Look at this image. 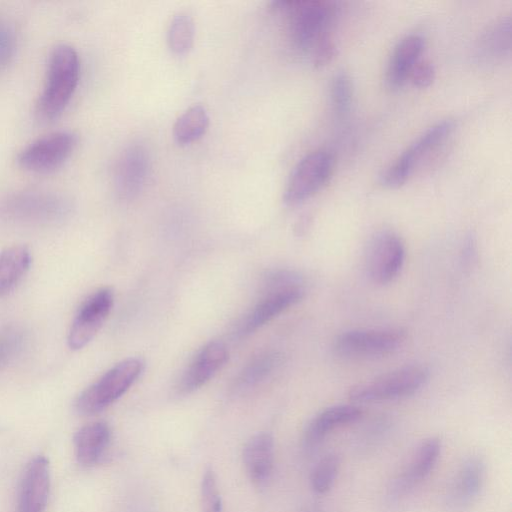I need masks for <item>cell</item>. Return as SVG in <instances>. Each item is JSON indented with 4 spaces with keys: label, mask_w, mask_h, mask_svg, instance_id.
<instances>
[{
    "label": "cell",
    "mask_w": 512,
    "mask_h": 512,
    "mask_svg": "<svg viewBox=\"0 0 512 512\" xmlns=\"http://www.w3.org/2000/svg\"><path fill=\"white\" fill-rule=\"evenodd\" d=\"M277 10L285 16L286 31L292 46L310 57L315 49L331 40L334 11L323 1H277Z\"/></svg>",
    "instance_id": "1"
},
{
    "label": "cell",
    "mask_w": 512,
    "mask_h": 512,
    "mask_svg": "<svg viewBox=\"0 0 512 512\" xmlns=\"http://www.w3.org/2000/svg\"><path fill=\"white\" fill-rule=\"evenodd\" d=\"M79 70V57L72 46L60 44L52 50L46 82L36 105L41 119L52 121L62 114L76 90Z\"/></svg>",
    "instance_id": "2"
},
{
    "label": "cell",
    "mask_w": 512,
    "mask_h": 512,
    "mask_svg": "<svg viewBox=\"0 0 512 512\" xmlns=\"http://www.w3.org/2000/svg\"><path fill=\"white\" fill-rule=\"evenodd\" d=\"M144 365L138 357H130L114 365L80 393L75 401L76 411L81 415H93L106 409L133 385Z\"/></svg>",
    "instance_id": "3"
},
{
    "label": "cell",
    "mask_w": 512,
    "mask_h": 512,
    "mask_svg": "<svg viewBox=\"0 0 512 512\" xmlns=\"http://www.w3.org/2000/svg\"><path fill=\"white\" fill-rule=\"evenodd\" d=\"M429 376L425 366H405L353 386L349 399L354 403H375L409 397L427 383Z\"/></svg>",
    "instance_id": "4"
},
{
    "label": "cell",
    "mask_w": 512,
    "mask_h": 512,
    "mask_svg": "<svg viewBox=\"0 0 512 512\" xmlns=\"http://www.w3.org/2000/svg\"><path fill=\"white\" fill-rule=\"evenodd\" d=\"M334 167V158L326 150L305 155L292 170L283 193V201L298 205L315 195L327 183Z\"/></svg>",
    "instance_id": "5"
},
{
    "label": "cell",
    "mask_w": 512,
    "mask_h": 512,
    "mask_svg": "<svg viewBox=\"0 0 512 512\" xmlns=\"http://www.w3.org/2000/svg\"><path fill=\"white\" fill-rule=\"evenodd\" d=\"M402 329H358L339 334L333 341L336 355L349 358H369L393 353L406 340Z\"/></svg>",
    "instance_id": "6"
},
{
    "label": "cell",
    "mask_w": 512,
    "mask_h": 512,
    "mask_svg": "<svg viewBox=\"0 0 512 512\" xmlns=\"http://www.w3.org/2000/svg\"><path fill=\"white\" fill-rule=\"evenodd\" d=\"M77 144L78 136L74 132H52L22 150L18 156V163L30 172L51 173L68 160Z\"/></svg>",
    "instance_id": "7"
},
{
    "label": "cell",
    "mask_w": 512,
    "mask_h": 512,
    "mask_svg": "<svg viewBox=\"0 0 512 512\" xmlns=\"http://www.w3.org/2000/svg\"><path fill=\"white\" fill-rule=\"evenodd\" d=\"M405 256V246L399 235L390 230L378 231L366 245V272L374 283L387 284L401 271Z\"/></svg>",
    "instance_id": "8"
},
{
    "label": "cell",
    "mask_w": 512,
    "mask_h": 512,
    "mask_svg": "<svg viewBox=\"0 0 512 512\" xmlns=\"http://www.w3.org/2000/svg\"><path fill=\"white\" fill-rule=\"evenodd\" d=\"M453 128L452 121H442L429 128L381 174L380 183L390 189L402 186L422 158L435 150Z\"/></svg>",
    "instance_id": "9"
},
{
    "label": "cell",
    "mask_w": 512,
    "mask_h": 512,
    "mask_svg": "<svg viewBox=\"0 0 512 512\" xmlns=\"http://www.w3.org/2000/svg\"><path fill=\"white\" fill-rule=\"evenodd\" d=\"M114 304L112 289L104 287L92 293L79 307L68 333L72 350L85 347L98 333Z\"/></svg>",
    "instance_id": "10"
},
{
    "label": "cell",
    "mask_w": 512,
    "mask_h": 512,
    "mask_svg": "<svg viewBox=\"0 0 512 512\" xmlns=\"http://www.w3.org/2000/svg\"><path fill=\"white\" fill-rule=\"evenodd\" d=\"M442 451L441 440L429 437L415 450L407 466L392 481L389 494L399 499L409 494L435 468Z\"/></svg>",
    "instance_id": "11"
},
{
    "label": "cell",
    "mask_w": 512,
    "mask_h": 512,
    "mask_svg": "<svg viewBox=\"0 0 512 512\" xmlns=\"http://www.w3.org/2000/svg\"><path fill=\"white\" fill-rule=\"evenodd\" d=\"M49 490V461L44 456H36L28 462L22 473L15 512H44Z\"/></svg>",
    "instance_id": "12"
},
{
    "label": "cell",
    "mask_w": 512,
    "mask_h": 512,
    "mask_svg": "<svg viewBox=\"0 0 512 512\" xmlns=\"http://www.w3.org/2000/svg\"><path fill=\"white\" fill-rule=\"evenodd\" d=\"M304 296L302 287L269 289L259 302L242 319L238 327L240 336H247L289 307L298 303Z\"/></svg>",
    "instance_id": "13"
},
{
    "label": "cell",
    "mask_w": 512,
    "mask_h": 512,
    "mask_svg": "<svg viewBox=\"0 0 512 512\" xmlns=\"http://www.w3.org/2000/svg\"><path fill=\"white\" fill-rule=\"evenodd\" d=\"M150 168V158L146 148L133 144L121 154L116 167V189L119 196L131 200L142 191Z\"/></svg>",
    "instance_id": "14"
},
{
    "label": "cell",
    "mask_w": 512,
    "mask_h": 512,
    "mask_svg": "<svg viewBox=\"0 0 512 512\" xmlns=\"http://www.w3.org/2000/svg\"><path fill=\"white\" fill-rule=\"evenodd\" d=\"M361 409L353 404L327 407L316 414L306 425L301 445L306 452H313L335 428L357 421Z\"/></svg>",
    "instance_id": "15"
},
{
    "label": "cell",
    "mask_w": 512,
    "mask_h": 512,
    "mask_svg": "<svg viewBox=\"0 0 512 512\" xmlns=\"http://www.w3.org/2000/svg\"><path fill=\"white\" fill-rule=\"evenodd\" d=\"M228 350L224 343L211 341L195 356L180 383L181 393H191L207 383L227 362Z\"/></svg>",
    "instance_id": "16"
},
{
    "label": "cell",
    "mask_w": 512,
    "mask_h": 512,
    "mask_svg": "<svg viewBox=\"0 0 512 512\" xmlns=\"http://www.w3.org/2000/svg\"><path fill=\"white\" fill-rule=\"evenodd\" d=\"M485 471V463L481 457L473 455L465 459L450 484L448 506L460 510L470 505L483 487Z\"/></svg>",
    "instance_id": "17"
},
{
    "label": "cell",
    "mask_w": 512,
    "mask_h": 512,
    "mask_svg": "<svg viewBox=\"0 0 512 512\" xmlns=\"http://www.w3.org/2000/svg\"><path fill=\"white\" fill-rule=\"evenodd\" d=\"M242 460L246 474L256 485L265 484L274 467V439L271 434L261 432L245 444Z\"/></svg>",
    "instance_id": "18"
},
{
    "label": "cell",
    "mask_w": 512,
    "mask_h": 512,
    "mask_svg": "<svg viewBox=\"0 0 512 512\" xmlns=\"http://www.w3.org/2000/svg\"><path fill=\"white\" fill-rule=\"evenodd\" d=\"M423 48L424 39L418 34L407 35L396 44L386 71V82L391 89H399L409 79Z\"/></svg>",
    "instance_id": "19"
},
{
    "label": "cell",
    "mask_w": 512,
    "mask_h": 512,
    "mask_svg": "<svg viewBox=\"0 0 512 512\" xmlns=\"http://www.w3.org/2000/svg\"><path fill=\"white\" fill-rule=\"evenodd\" d=\"M111 441V430L105 422H93L81 427L74 435L75 455L84 467L96 465Z\"/></svg>",
    "instance_id": "20"
},
{
    "label": "cell",
    "mask_w": 512,
    "mask_h": 512,
    "mask_svg": "<svg viewBox=\"0 0 512 512\" xmlns=\"http://www.w3.org/2000/svg\"><path fill=\"white\" fill-rule=\"evenodd\" d=\"M511 19L503 17L490 25L480 36L476 58L484 65L499 64L510 57Z\"/></svg>",
    "instance_id": "21"
},
{
    "label": "cell",
    "mask_w": 512,
    "mask_h": 512,
    "mask_svg": "<svg viewBox=\"0 0 512 512\" xmlns=\"http://www.w3.org/2000/svg\"><path fill=\"white\" fill-rule=\"evenodd\" d=\"M30 250L24 245L7 247L0 253V297L13 292L31 265Z\"/></svg>",
    "instance_id": "22"
},
{
    "label": "cell",
    "mask_w": 512,
    "mask_h": 512,
    "mask_svg": "<svg viewBox=\"0 0 512 512\" xmlns=\"http://www.w3.org/2000/svg\"><path fill=\"white\" fill-rule=\"evenodd\" d=\"M208 126L209 115L206 108L201 104H194L176 119L173 135L179 144H188L202 137Z\"/></svg>",
    "instance_id": "23"
},
{
    "label": "cell",
    "mask_w": 512,
    "mask_h": 512,
    "mask_svg": "<svg viewBox=\"0 0 512 512\" xmlns=\"http://www.w3.org/2000/svg\"><path fill=\"white\" fill-rule=\"evenodd\" d=\"M281 363V355L262 353L247 364L236 380V389L247 390L265 381Z\"/></svg>",
    "instance_id": "24"
},
{
    "label": "cell",
    "mask_w": 512,
    "mask_h": 512,
    "mask_svg": "<svg viewBox=\"0 0 512 512\" xmlns=\"http://www.w3.org/2000/svg\"><path fill=\"white\" fill-rule=\"evenodd\" d=\"M195 25L193 18L184 12L176 14L168 27L167 41L170 49L176 54L188 52L194 41Z\"/></svg>",
    "instance_id": "25"
},
{
    "label": "cell",
    "mask_w": 512,
    "mask_h": 512,
    "mask_svg": "<svg viewBox=\"0 0 512 512\" xmlns=\"http://www.w3.org/2000/svg\"><path fill=\"white\" fill-rule=\"evenodd\" d=\"M340 457L336 453L324 455L313 467L309 482L315 494H326L333 487L339 470Z\"/></svg>",
    "instance_id": "26"
},
{
    "label": "cell",
    "mask_w": 512,
    "mask_h": 512,
    "mask_svg": "<svg viewBox=\"0 0 512 512\" xmlns=\"http://www.w3.org/2000/svg\"><path fill=\"white\" fill-rule=\"evenodd\" d=\"M331 103L338 116H345L350 112L353 101V84L350 76L340 71L336 73L330 86Z\"/></svg>",
    "instance_id": "27"
},
{
    "label": "cell",
    "mask_w": 512,
    "mask_h": 512,
    "mask_svg": "<svg viewBox=\"0 0 512 512\" xmlns=\"http://www.w3.org/2000/svg\"><path fill=\"white\" fill-rule=\"evenodd\" d=\"M201 512H222V500L217 485V478L212 470H205L200 487Z\"/></svg>",
    "instance_id": "28"
},
{
    "label": "cell",
    "mask_w": 512,
    "mask_h": 512,
    "mask_svg": "<svg viewBox=\"0 0 512 512\" xmlns=\"http://www.w3.org/2000/svg\"><path fill=\"white\" fill-rule=\"evenodd\" d=\"M23 333L18 328L0 331V368L7 365L23 346Z\"/></svg>",
    "instance_id": "29"
},
{
    "label": "cell",
    "mask_w": 512,
    "mask_h": 512,
    "mask_svg": "<svg viewBox=\"0 0 512 512\" xmlns=\"http://www.w3.org/2000/svg\"><path fill=\"white\" fill-rule=\"evenodd\" d=\"M409 79L413 85L425 88L432 84L435 79L434 66L428 61H418L412 69Z\"/></svg>",
    "instance_id": "30"
},
{
    "label": "cell",
    "mask_w": 512,
    "mask_h": 512,
    "mask_svg": "<svg viewBox=\"0 0 512 512\" xmlns=\"http://www.w3.org/2000/svg\"><path fill=\"white\" fill-rule=\"evenodd\" d=\"M300 512H321V511L316 506H307V507L303 508Z\"/></svg>",
    "instance_id": "31"
}]
</instances>
